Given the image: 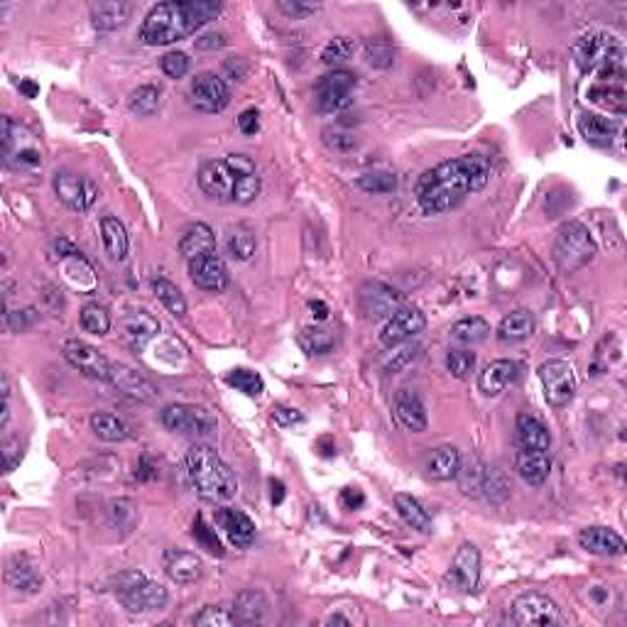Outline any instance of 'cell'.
<instances>
[{"label": "cell", "instance_id": "38", "mask_svg": "<svg viewBox=\"0 0 627 627\" xmlns=\"http://www.w3.org/2000/svg\"><path fill=\"white\" fill-rule=\"evenodd\" d=\"M265 596L260 591H243L236 598V605H233V615H236V623L240 625H253V623H260L265 615Z\"/></svg>", "mask_w": 627, "mask_h": 627}, {"label": "cell", "instance_id": "63", "mask_svg": "<svg viewBox=\"0 0 627 627\" xmlns=\"http://www.w3.org/2000/svg\"><path fill=\"white\" fill-rule=\"evenodd\" d=\"M309 307H311V311H317L314 317H317L318 321H324V318L328 317V307H327V304H324V301H311Z\"/></svg>", "mask_w": 627, "mask_h": 627}, {"label": "cell", "instance_id": "22", "mask_svg": "<svg viewBox=\"0 0 627 627\" xmlns=\"http://www.w3.org/2000/svg\"><path fill=\"white\" fill-rule=\"evenodd\" d=\"M216 525L226 532L231 544H236L238 549H248L255 542V522L240 509L221 508L216 512Z\"/></svg>", "mask_w": 627, "mask_h": 627}, {"label": "cell", "instance_id": "3", "mask_svg": "<svg viewBox=\"0 0 627 627\" xmlns=\"http://www.w3.org/2000/svg\"><path fill=\"white\" fill-rule=\"evenodd\" d=\"M199 187L209 199L246 206L260 196L263 179L257 174V164L250 157L228 155L223 160L201 164Z\"/></svg>", "mask_w": 627, "mask_h": 627}, {"label": "cell", "instance_id": "36", "mask_svg": "<svg viewBox=\"0 0 627 627\" xmlns=\"http://www.w3.org/2000/svg\"><path fill=\"white\" fill-rule=\"evenodd\" d=\"M395 509L412 529H417L422 535L431 532V518H429V512L422 508V502L417 498H412L407 492H397L395 495Z\"/></svg>", "mask_w": 627, "mask_h": 627}, {"label": "cell", "instance_id": "60", "mask_svg": "<svg viewBox=\"0 0 627 627\" xmlns=\"http://www.w3.org/2000/svg\"><path fill=\"white\" fill-rule=\"evenodd\" d=\"M417 351H419L417 345H414V348L409 345V348H405V351H400V353H395V363H390V365H388V368H390V370H400L402 365L409 363V361H414V355H417Z\"/></svg>", "mask_w": 627, "mask_h": 627}, {"label": "cell", "instance_id": "53", "mask_svg": "<svg viewBox=\"0 0 627 627\" xmlns=\"http://www.w3.org/2000/svg\"><path fill=\"white\" fill-rule=\"evenodd\" d=\"M160 66H162V72L167 74L170 79H184V76L189 74L191 62L184 52H167V55L162 57Z\"/></svg>", "mask_w": 627, "mask_h": 627}, {"label": "cell", "instance_id": "30", "mask_svg": "<svg viewBox=\"0 0 627 627\" xmlns=\"http://www.w3.org/2000/svg\"><path fill=\"white\" fill-rule=\"evenodd\" d=\"M579 133L586 143L598 147H608L618 135V123L613 118H603L596 113H583L579 118Z\"/></svg>", "mask_w": 627, "mask_h": 627}, {"label": "cell", "instance_id": "51", "mask_svg": "<svg viewBox=\"0 0 627 627\" xmlns=\"http://www.w3.org/2000/svg\"><path fill=\"white\" fill-rule=\"evenodd\" d=\"M194 539L199 542L201 549H206L209 554L213 556H223V544H221V539L216 536V529H211L206 522H204V518H196L194 519Z\"/></svg>", "mask_w": 627, "mask_h": 627}, {"label": "cell", "instance_id": "14", "mask_svg": "<svg viewBox=\"0 0 627 627\" xmlns=\"http://www.w3.org/2000/svg\"><path fill=\"white\" fill-rule=\"evenodd\" d=\"M481 581V552L473 542H464L456 549L454 562L446 573V583L461 593H473Z\"/></svg>", "mask_w": 627, "mask_h": 627}, {"label": "cell", "instance_id": "18", "mask_svg": "<svg viewBox=\"0 0 627 627\" xmlns=\"http://www.w3.org/2000/svg\"><path fill=\"white\" fill-rule=\"evenodd\" d=\"M189 277L199 290L206 292H223L228 287V280H231L226 263L221 260V255L216 250L189 260Z\"/></svg>", "mask_w": 627, "mask_h": 627}, {"label": "cell", "instance_id": "42", "mask_svg": "<svg viewBox=\"0 0 627 627\" xmlns=\"http://www.w3.org/2000/svg\"><path fill=\"white\" fill-rule=\"evenodd\" d=\"M152 292H155L157 300L162 301L164 309L170 311L172 317H184L187 314V300H184L182 290L174 283L164 280V277H157V280H152Z\"/></svg>", "mask_w": 627, "mask_h": 627}, {"label": "cell", "instance_id": "50", "mask_svg": "<svg viewBox=\"0 0 627 627\" xmlns=\"http://www.w3.org/2000/svg\"><path fill=\"white\" fill-rule=\"evenodd\" d=\"M358 189L368 191V194H390L397 187V177L390 172H368L363 177H358Z\"/></svg>", "mask_w": 627, "mask_h": 627}, {"label": "cell", "instance_id": "29", "mask_svg": "<svg viewBox=\"0 0 627 627\" xmlns=\"http://www.w3.org/2000/svg\"><path fill=\"white\" fill-rule=\"evenodd\" d=\"M488 473H491V468L483 464L478 456L461 458V466H458V473H456V481H458L461 492H464V495H471V498L483 495L485 481H488Z\"/></svg>", "mask_w": 627, "mask_h": 627}, {"label": "cell", "instance_id": "5", "mask_svg": "<svg viewBox=\"0 0 627 627\" xmlns=\"http://www.w3.org/2000/svg\"><path fill=\"white\" fill-rule=\"evenodd\" d=\"M571 52L576 66L583 74H596L603 83H613L625 76V47L610 32H586L573 42Z\"/></svg>", "mask_w": 627, "mask_h": 627}, {"label": "cell", "instance_id": "17", "mask_svg": "<svg viewBox=\"0 0 627 627\" xmlns=\"http://www.w3.org/2000/svg\"><path fill=\"white\" fill-rule=\"evenodd\" d=\"M397 309H402V294L392 290L390 284L365 283L361 290V311L368 321L390 318Z\"/></svg>", "mask_w": 627, "mask_h": 627}, {"label": "cell", "instance_id": "12", "mask_svg": "<svg viewBox=\"0 0 627 627\" xmlns=\"http://www.w3.org/2000/svg\"><path fill=\"white\" fill-rule=\"evenodd\" d=\"M52 187H55V194L59 196L64 206L76 211V213L89 211L93 206V201L99 199V184L93 182L91 177L69 172V170L57 172L55 179H52Z\"/></svg>", "mask_w": 627, "mask_h": 627}, {"label": "cell", "instance_id": "58", "mask_svg": "<svg viewBox=\"0 0 627 627\" xmlns=\"http://www.w3.org/2000/svg\"><path fill=\"white\" fill-rule=\"evenodd\" d=\"M3 458H5V471L8 473L20 464V446L15 439H8V441L3 444Z\"/></svg>", "mask_w": 627, "mask_h": 627}, {"label": "cell", "instance_id": "52", "mask_svg": "<svg viewBox=\"0 0 627 627\" xmlns=\"http://www.w3.org/2000/svg\"><path fill=\"white\" fill-rule=\"evenodd\" d=\"M365 59H368V64L378 66V69H388L395 62V49L385 39H370L365 45Z\"/></svg>", "mask_w": 627, "mask_h": 627}, {"label": "cell", "instance_id": "61", "mask_svg": "<svg viewBox=\"0 0 627 627\" xmlns=\"http://www.w3.org/2000/svg\"><path fill=\"white\" fill-rule=\"evenodd\" d=\"M270 488H273V505H280L284 501V483L270 481Z\"/></svg>", "mask_w": 627, "mask_h": 627}, {"label": "cell", "instance_id": "40", "mask_svg": "<svg viewBox=\"0 0 627 627\" xmlns=\"http://www.w3.org/2000/svg\"><path fill=\"white\" fill-rule=\"evenodd\" d=\"M491 336V324L483 317H466L451 327V338L464 345L481 344Z\"/></svg>", "mask_w": 627, "mask_h": 627}, {"label": "cell", "instance_id": "10", "mask_svg": "<svg viewBox=\"0 0 627 627\" xmlns=\"http://www.w3.org/2000/svg\"><path fill=\"white\" fill-rule=\"evenodd\" d=\"M355 74L345 69H334L321 76L317 83V110L324 116H334L351 106L355 89Z\"/></svg>", "mask_w": 627, "mask_h": 627}, {"label": "cell", "instance_id": "4", "mask_svg": "<svg viewBox=\"0 0 627 627\" xmlns=\"http://www.w3.org/2000/svg\"><path fill=\"white\" fill-rule=\"evenodd\" d=\"M187 475L199 498L209 502H226L238 492L236 473L211 446L194 444L187 451Z\"/></svg>", "mask_w": 627, "mask_h": 627}, {"label": "cell", "instance_id": "39", "mask_svg": "<svg viewBox=\"0 0 627 627\" xmlns=\"http://www.w3.org/2000/svg\"><path fill=\"white\" fill-rule=\"evenodd\" d=\"M588 100H593L596 106L608 109L610 113H618V116H623L627 109V93L618 83H598V86H591V89H588Z\"/></svg>", "mask_w": 627, "mask_h": 627}, {"label": "cell", "instance_id": "27", "mask_svg": "<svg viewBox=\"0 0 627 627\" xmlns=\"http://www.w3.org/2000/svg\"><path fill=\"white\" fill-rule=\"evenodd\" d=\"M515 441H518V448H532V451H549L552 448L549 429L532 414H519L518 417Z\"/></svg>", "mask_w": 627, "mask_h": 627}, {"label": "cell", "instance_id": "8", "mask_svg": "<svg viewBox=\"0 0 627 627\" xmlns=\"http://www.w3.org/2000/svg\"><path fill=\"white\" fill-rule=\"evenodd\" d=\"M162 424L174 434L184 437H211L219 422L206 407L199 405H167L162 409Z\"/></svg>", "mask_w": 627, "mask_h": 627}, {"label": "cell", "instance_id": "49", "mask_svg": "<svg viewBox=\"0 0 627 627\" xmlns=\"http://www.w3.org/2000/svg\"><path fill=\"white\" fill-rule=\"evenodd\" d=\"M191 623L199 627H228L236 625V615L233 610L223 608V605H206L199 615L191 618Z\"/></svg>", "mask_w": 627, "mask_h": 627}, {"label": "cell", "instance_id": "25", "mask_svg": "<svg viewBox=\"0 0 627 627\" xmlns=\"http://www.w3.org/2000/svg\"><path fill=\"white\" fill-rule=\"evenodd\" d=\"M515 468L519 478L529 485H544L549 473H552V454L549 451H532V448H518L515 456Z\"/></svg>", "mask_w": 627, "mask_h": 627}, {"label": "cell", "instance_id": "44", "mask_svg": "<svg viewBox=\"0 0 627 627\" xmlns=\"http://www.w3.org/2000/svg\"><path fill=\"white\" fill-rule=\"evenodd\" d=\"M334 334L324 327H309L300 334V345L309 355H324L334 348Z\"/></svg>", "mask_w": 627, "mask_h": 627}, {"label": "cell", "instance_id": "16", "mask_svg": "<svg viewBox=\"0 0 627 627\" xmlns=\"http://www.w3.org/2000/svg\"><path fill=\"white\" fill-rule=\"evenodd\" d=\"M427 327V317L422 314L417 307H402L388 318V324L380 331V344L385 348H395V345L405 344L409 338H414L422 334Z\"/></svg>", "mask_w": 627, "mask_h": 627}, {"label": "cell", "instance_id": "31", "mask_svg": "<svg viewBox=\"0 0 627 627\" xmlns=\"http://www.w3.org/2000/svg\"><path fill=\"white\" fill-rule=\"evenodd\" d=\"M213 250H216V236L206 223H191L182 233L179 253L187 257V263L204 253H213Z\"/></svg>", "mask_w": 627, "mask_h": 627}, {"label": "cell", "instance_id": "2", "mask_svg": "<svg viewBox=\"0 0 627 627\" xmlns=\"http://www.w3.org/2000/svg\"><path fill=\"white\" fill-rule=\"evenodd\" d=\"M221 15L216 0H170L157 3L140 25V42L147 47H167L191 37L206 22Z\"/></svg>", "mask_w": 627, "mask_h": 627}, {"label": "cell", "instance_id": "7", "mask_svg": "<svg viewBox=\"0 0 627 627\" xmlns=\"http://www.w3.org/2000/svg\"><path fill=\"white\" fill-rule=\"evenodd\" d=\"M113 593L126 610L130 613H155L162 610L170 600V593L162 583L152 581L140 571L120 573L113 581Z\"/></svg>", "mask_w": 627, "mask_h": 627}, {"label": "cell", "instance_id": "54", "mask_svg": "<svg viewBox=\"0 0 627 627\" xmlns=\"http://www.w3.org/2000/svg\"><path fill=\"white\" fill-rule=\"evenodd\" d=\"M277 8L283 10L284 15L300 20V18H309V15H314L321 5H318V3H301V0H280V3H277Z\"/></svg>", "mask_w": 627, "mask_h": 627}, {"label": "cell", "instance_id": "56", "mask_svg": "<svg viewBox=\"0 0 627 627\" xmlns=\"http://www.w3.org/2000/svg\"><path fill=\"white\" fill-rule=\"evenodd\" d=\"M238 127H240L243 135H255V133L260 130V113L255 109L243 110L240 118H238Z\"/></svg>", "mask_w": 627, "mask_h": 627}, {"label": "cell", "instance_id": "62", "mask_svg": "<svg viewBox=\"0 0 627 627\" xmlns=\"http://www.w3.org/2000/svg\"><path fill=\"white\" fill-rule=\"evenodd\" d=\"M20 91L25 93L28 99H35L37 93H39V86H37L35 82H28V79H25V82H20Z\"/></svg>", "mask_w": 627, "mask_h": 627}, {"label": "cell", "instance_id": "43", "mask_svg": "<svg viewBox=\"0 0 627 627\" xmlns=\"http://www.w3.org/2000/svg\"><path fill=\"white\" fill-rule=\"evenodd\" d=\"M157 106H160V89H157V86H150V83H145V86H137L135 91L130 93V99H127V109H130V113L143 116V118L152 116V113L157 110Z\"/></svg>", "mask_w": 627, "mask_h": 627}, {"label": "cell", "instance_id": "6", "mask_svg": "<svg viewBox=\"0 0 627 627\" xmlns=\"http://www.w3.org/2000/svg\"><path fill=\"white\" fill-rule=\"evenodd\" d=\"M598 253V246L591 238V231L579 223L569 221L556 231L554 238V263L564 274H573L593 263Z\"/></svg>", "mask_w": 627, "mask_h": 627}, {"label": "cell", "instance_id": "64", "mask_svg": "<svg viewBox=\"0 0 627 627\" xmlns=\"http://www.w3.org/2000/svg\"><path fill=\"white\" fill-rule=\"evenodd\" d=\"M324 625H351V620L344 618V615H328V618L324 620Z\"/></svg>", "mask_w": 627, "mask_h": 627}, {"label": "cell", "instance_id": "19", "mask_svg": "<svg viewBox=\"0 0 627 627\" xmlns=\"http://www.w3.org/2000/svg\"><path fill=\"white\" fill-rule=\"evenodd\" d=\"M116 388H118L123 395H127V397H133V400H140V402H155L157 397H160V392L155 390V385L150 380H145L143 375L137 373V370H133V368H127V365L123 363H113L110 365V380Z\"/></svg>", "mask_w": 627, "mask_h": 627}, {"label": "cell", "instance_id": "35", "mask_svg": "<svg viewBox=\"0 0 627 627\" xmlns=\"http://www.w3.org/2000/svg\"><path fill=\"white\" fill-rule=\"evenodd\" d=\"M535 317L525 309H518L508 314L498 324V338L505 341V344H519V341H527L532 334H535Z\"/></svg>", "mask_w": 627, "mask_h": 627}, {"label": "cell", "instance_id": "59", "mask_svg": "<svg viewBox=\"0 0 627 627\" xmlns=\"http://www.w3.org/2000/svg\"><path fill=\"white\" fill-rule=\"evenodd\" d=\"M341 502L345 509H361L365 505V495L358 488H345L341 492Z\"/></svg>", "mask_w": 627, "mask_h": 627}, {"label": "cell", "instance_id": "15", "mask_svg": "<svg viewBox=\"0 0 627 627\" xmlns=\"http://www.w3.org/2000/svg\"><path fill=\"white\" fill-rule=\"evenodd\" d=\"M191 106L201 113H221L231 103V89L221 79L219 74L204 72L199 74L189 89Z\"/></svg>", "mask_w": 627, "mask_h": 627}, {"label": "cell", "instance_id": "21", "mask_svg": "<svg viewBox=\"0 0 627 627\" xmlns=\"http://www.w3.org/2000/svg\"><path fill=\"white\" fill-rule=\"evenodd\" d=\"M395 417L412 434H422L429 427L427 407H424V402L419 397V392L414 390L397 392V397H395Z\"/></svg>", "mask_w": 627, "mask_h": 627}, {"label": "cell", "instance_id": "57", "mask_svg": "<svg viewBox=\"0 0 627 627\" xmlns=\"http://www.w3.org/2000/svg\"><path fill=\"white\" fill-rule=\"evenodd\" d=\"M196 49H223L228 45V39L223 32H206L194 39Z\"/></svg>", "mask_w": 627, "mask_h": 627}, {"label": "cell", "instance_id": "23", "mask_svg": "<svg viewBox=\"0 0 627 627\" xmlns=\"http://www.w3.org/2000/svg\"><path fill=\"white\" fill-rule=\"evenodd\" d=\"M579 544L586 552L596 556H623L625 554V539L608 527H586L579 532Z\"/></svg>", "mask_w": 627, "mask_h": 627}, {"label": "cell", "instance_id": "46", "mask_svg": "<svg viewBox=\"0 0 627 627\" xmlns=\"http://www.w3.org/2000/svg\"><path fill=\"white\" fill-rule=\"evenodd\" d=\"M226 382L231 388H236L238 392H243L248 397H257L265 390L263 378L248 368H233L231 373H226Z\"/></svg>", "mask_w": 627, "mask_h": 627}, {"label": "cell", "instance_id": "37", "mask_svg": "<svg viewBox=\"0 0 627 627\" xmlns=\"http://www.w3.org/2000/svg\"><path fill=\"white\" fill-rule=\"evenodd\" d=\"M91 431L100 441H109V444L123 441L130 434L126 422L118 414H110V412H96V414H91Z\"/></svg>", "mask_w": 627, "mask_h": 627}, {"label": "cell", "instance_id": "20", "mask_svg": "<svg viewBox=\"0 0 627 627\" xmlns=\"http://www.w3.org/2000/svg\"><path fill=\"white\" fill-rule=\"evenodd\" d=\"M164 573L177 586H189V583H196L204 576V562L196 554L184 552V549H170L164 554Z\"/></svg>", "mask_w": 627, "mask_h": 627}, {"label": "cell", "instance_id": "13", "mask_svg": "<svg viewBox=\"0 0 627 627\" xmlns=\"http://www.w3.org/2000/svg\"><path fill=\"white\" fill-rule=\"evenodd\" d=\"M62 353L64 358H66V363L72 365V368H76V370L86 375V378L100 382L110 380V365L113 363H110L106 355L100 353L99 348H93L91 344L79 341V338H69V341L64 344Z\"/></svg>", "mask_w": 627, "mask_h": 627}, {"label": "cell", "instance_id": "24", "mask_svg": "<svg viewBox=\"0 0 627 627\" xmlns=\"http://www.w3.org/2000/svg\"><path fill=\"white\" fill-rule=\"evenodd\" d=\"M515 378H518V363L515 361H508V358L492 361L478 373V390L485 397H498L501 392L508 390V385Z\"/></svg>", "mask_w": 627, "mask_h": 627}, {"label": "cell", "instance_id": "32", "mask_svg": "<svg viewBox=\"0 0 627 627\" xmlns=\"http://www.w3.org/2000/svg\"><path fill=\"white\" fill-rule=\"evenodd\" d=\"M130 13L133 8L127 3H120V0H109V3H93L91 5V22L96 30H103V32H110V30H118L130 20Z\"/></svg>", "mask_w": 627, "mask_h": 627}, {"label": "cell", "instance_id": "45", "mask_svg": "<svg viewBox=\"0 0 627 627\" xmlns=\"http://www.w3.org/2000/svg\"><path fill=\"white\" fill-rule=\"evenodd\" d=\"M355 52V39H351V37H334L331 42H327L324 45V49H321V62L327 64V66H341V64H345L351 57H353Z\"/></svg>", "mask_w": 627, "mask_h": 627}, {"label": "cell", "instance_id": "1", "mask_svg": "<svg viewBox=\"0 0 627 627\" xmlns=\"http://www.w3.org/2000/svg\"><path fill=\"white\" fill-rule=\"evenodd\" d=\"M491 182V164L481 155H461L422 174L414 196L424 213H444Z\"/></svg>", "mask_w": 627, "mask_h": 627}, {"label": "cell", "instance_id": "26", "mask_svg": "<svg viewBox=\"0 0 627 627\" xmlns=\"http://www.w3.org/2000/svg\"><path fill=\"white\" fill-rule=\"evenodd\" d=\"M5 581L10 588H15L20 593H35L42 586V576L37 564L25 554L10 556L8 566H5Z\"/></svg>", "mask_w": 627, "mask_h": 627}, {"label": "cell", "instance_id": "34", "mask_svg": "<svg viewBox=\"0 0 627 627\" xmlns=\"http://www.w3.org/2000/svg\"><path fill=\"white\" fill-rule=\"evenodd\" d=\"M461 466V451L451 444L437 446L427 458V473L434 481H451Z\"/></svg>", "mask_w": 627, "mask_h": 627}, {"label": "cell", "instance_id": "9", "mask_svg": "<svg viewBox=\"0 0 627 627\" xmlns=\"http://www.w3.org/2000/svg\"><path fill=\"white\" fill-rule=\"evenodd\" d=\"M539 380L544 388V397L552 407H566L576 397L579 380L573 373V365L562 358H552L539 365Z\"/></svg>", "mask_w": 627, "mask_h": 627}, {"label": "cell", "instance_id": "11", "mask_svg": "<svg viewBox=\"0 0 627 627\" xmlns=\"http://www.w3.org/2000/svg\"><path fill=\"white\" fill-rule=\"evenodd\" d=\"M512 623L515 625H542L554 627L564 623L562 608L556 605V600H552L544 593H522L512 603Z\"/></svg>", "mask_w": 627, "mask_h": 627}, {"label": "cell", "instance_id": "55", "mask_svg": "<svg viewBox=\"0 0 627 627\" xmlns=\"http://www.w3.org/2000/svg\"><path fill=\"white\" fill-rule=\"evenodd\" d=\"M273 419L280 427H294V424H301V422H304V414H301L300 409L283 407V405H280V407H274Z\"/></svg>", "mask_w": 627, "mask_h": 627}, {"label": "cell", "instance_id": "41", "mask_svg": "<svg viewBox=\"0 0 627 627\" xmlns=\"http://www.w3.org/2000/svg\"><path fill=\"white\" fill-rule=\"evenodd\" d=\"M228 253L233 260H240L246 263L255 255V248H257V240H255V233L248 226H236L228 231V240H226Z\"/></svg>", "mask_w": 627, "mask_h": 627}, {"label": "cell", "instance_id": "33", "mask_svg": "<svg viewBox=\"0 0 627 627\" xmlns=\"http://www.w3.org/2000/svg\"><path fill=\"white\" fill-rule=\"evenodd\" d=\"M123 334H126V341L133 348H143L150 338H155L160 334V321L147 311H135V314L123 318Z\"/></svg>", "mask_w": 627, "mask_h": 627}, {"label": "cell", "instance_id": "47", "mask_svg": "<svg viewBox=\"0 0 627 627\" xmlns=\"http://www.w3.org/2000/svg\"><path fill=\"white\" fill-rule=\"evenodd\" d=\"M79 321H82L83 331L93 334V336H106L110 331V314L99 304H86Z\"/></svg>", "mask_w": 627, "mask_h": 627}, {"label": "cell", "instance_id": "48", "mask_svg": "<svg viewBox=\"0 0 627 627\" xmlns=\"http://www.w3.org/2000/svg\"><path fill=\"white\" fill-rule=\"evenodd\" d=\"M446 370L454 375V378H458V380H464V378H468L475 370V353L466 351V348L448 351L446 353Z\"/></svg>", "mask_w": 627, "mask_h": 627}, {"label": "cell", "instance_id": "28", "mask_svg": "<svg viewBox=\"0 0 627 627\" xmlns=\"http://www.w3.org/2000/svg\"><path fill=\"white\" fill-rule=\"evenodd\" d=\"M100 240H103V250L113 263L126 260L127 250H130V238H127L126 226L116 216H103V221H100Z\"/></svg>", "mask_w": 627, "mask_h": 627}]
</instances>
